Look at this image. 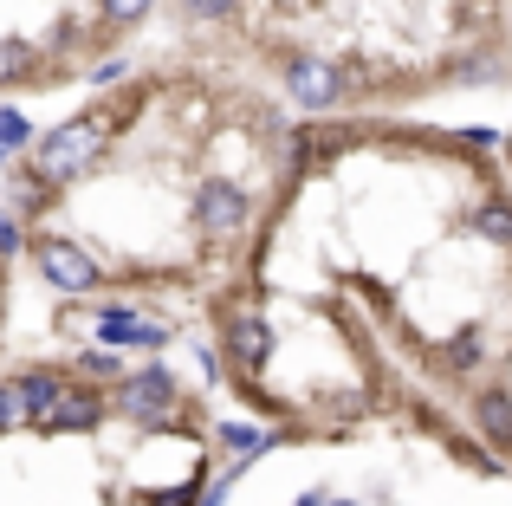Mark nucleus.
Here are the masks:
<instances>
[{"label":"nucleus","mask_w":512,"mask_h":506,"mask_svg":"<svg viewBox=\"0 0 512 506\" xmlns=\"http://www.w3.org/2000/svg\"><path fill=\"white\" fill-rule=\"evenodd\" d=\"M111 416V396H98V383H65V396L33 422L39 435H85Z\"/></svg>","instance_id":"obj_6"},{"label":"nucleus","mask_w":512,"mask_h":506,"mask_svg":"<svg viewBox=\"0 0 512 506\" xmlns=\"http://www.w3.org/2000/svg\"><path fill=\"white\" fill-rule=\"evenodd\" d=\"M0 169H7V150H0Z\"/></svg>","instance_id":"obj_25"},{"label":"nucleus","mask_w":512,"mask_h":506,"mask_svg":"<svg viewBox=\"0 0 512 506\" xmlns=\"http://www.w3.org/2000/svg\"><path fill=\"white\" fill-rule=\"evenodd\" d=\"M474 234H480V241H493V247H512V202H487L474 215Z\"/></svg>","instance_id":"obj_11"},{"label":"nucleus","mask_w":512,"mask_h":506,"mask_svg":"<svg viewBox=\"0 0 512 506\" xmlns=\"http://www.w3.org/2000/svg\"><path fill=\"white\" fill-rule=\"evenodd\" d=\"M221 351H227V364H234L240 377H260V370L273 364V331H266V318H253V312L227 318V331H221Z\"/></svg>","instance_id":"obj_7"},{"label":"nucleus","mask_w":512,"mask_h":506,"mask_svg":"<svg viewBox=\"0 0 512 506\" xmlns=\"http://www.w3.org/2000/svg\"><path fill=\"white\" fill-rule=\"evenodd\" d=\"M286 91L305 111H338L350 98V72L331 65V59H318V52H299V59H286Z\"/></svg>","instance_id":"obj_4"},{"label":"nucleus","mask_w":512,"mask_h":506,"mask_svg":"<svg viewBox=\"0 0 512 506\" xmlns=\"http://www.w3.org/2000/svg\"><path fill=\"white\" fill-rule=\"evenodd\" d=\"M461 143H467V150H493V143H500V130L474 124V130H461Z\"/></svg>","instance_id":"obj_22"},{"label":"nucleus","mask_w":512,"mask_h":506,"mask_svg":"<svg viewBox=\"0 0 512 506\" xmlns=\"http://www.w3.org/2000/svg\"><path fill=\"white\" fill-rule=\"evenodd\" d=\"M448 364H454V370H474V364H480V331H474V325H467V331H461V338H454V351H448Z\"/></svg>","instance_id":"obj_19"},{"label":"nucleus","mask_w":512,"mask_h":506,"mask_svg":"<svg viewBox=\"0 0 512 506\" xmlns=\"http://www.w3.org/2000/svg\"><path fill=\"white\" fill-rule=\"evenodd\" d=\"M117 377H124L117 351H85L78 357V383H117Z\"/></svg>","instance_id":"obj_13"},{"label":"nucleus","mask_w":512,"mask_h":506,"mask_svg":"<svg viewBox=\"0 0 512 506\" xmlns=\"http://www.w3.org/2000/svg\"><path fill=\"white\" fill-rule=\"evenodd\" d=\"M65 383H72V377H65V370H52V364H33V370H20V377H13V390H20V403H26V429H33V422L65 396Z\"/></svg>","instance_id":"obj_8"},{"label":"nucleus","mask_w":512,"mask_h":506,"mask_svg":"<svg viewBox=\"0 0 512 506\" xmlns=\"http://www.w3.org/2000/svg\"><path fill=\"white\" fill-rule=\"evenodd\" d=\"M13 247H20V228H13V215L0 208V253H13Z\"/></svg>","instance_id":"obj_23"},{"label":"nucleus","mask_w":512,"mask_h":506,"mask_svg":"<svg viewBox=\"0 0 512 506\" xmlns=\"http://www.w3.org/2000/svg\"><path fill=\"white\" fill-rule=\"evenodd\" d=\"M163 344H169L163 318H137V325H130V351H163Z\"/></svg>","instance_id":"obj_17"},{"label":"nucleus","mask_w":512,"mask_h":506,"mask_svg":"<svg viewBox=\"0 0 512 506\" xmlns=\"http://www.w3.org/2000/svg\"><path fill=\"white\" fill-rule=\"evenodd\" d=\"M104 143H111V124H104L98 111L65 117L59 130H46V137L33 130V143H26V169H33V182H52V189H65V182H78L85 169H98Z\"/></svg>","instance_id":"obj_1"},{"label":"nucleus","mask_w":512,"mask_h":506,"mask_svg":"<svg viewBox=\"0 0 512 506\" xmlns=\"http://www.w3.org/2000/svg\"><path fill=\"white\" fill-rule=\"evenodd\" d=\"M221 442H227V448H240V455L253 461V455H266V448H273L279 435H266V429H247V422H221Z\"/></svg>","instance_id":"obj_12"},{"label":"nucleus","mask_w":512,"mask_h":506,"mask_svg":"<svg viewBox=\"0 0 512 506\" xmlns=\"http://www.w3.org/2000/svg\"><path fill=\"white\" fill-rule=\"evenodd\" d=\"M130 325H137V312L111 305V312H98V325H91V331H98V344H111V351H117V344H130Z\"/></svg>","instance_id":"obj_14"},{"label":"nucleus","mask_w":512,"mask_h":506,"mask_svg":"<svg viewBox=\"0 0 512 506\" xmlns=\"http://www.w3.org/2000/svg\"><path fill=\"white\" fill-rule=\"evenodd\" d=\"M195 370H201V377H221V351H214V344H195Z\"/></svg>","instance_id":"obj_21"},{"label":"nucleus","mask_w":512,"mask_h":506,"mask_svg":"<svg viewBox=\"0 0 512 506\" xmlns=\"http://www.w3.org/2000/svg\"><path fill=\"white\" fill-rule=\"evenodd\" d=\"M474 422H480V435H487V442L512 448V396L506 390H480L474 396Z\"/></svg>","instance_id":"obj_9"},{"label":"nucleus","mask_w":512,"mask_h":506,"mask_svg":"<svg viewBox=\"0 0 512 506\" xmlns=\"http://www.w3.org/2000/svg\"><path fill=\"white\" fill-rule=\"evenodd\" d=\"M175 7H182L188 20H227V13H234L240 0H175Z\"/></svg>","instance_id":"obj_20"},{"label":"nucleus","mask_w":512,"mask_h":506,"mask_svg":"<svg viewBox=\"0 0 512 506\" xmlns=\"http://www.w3.org/2000/svg\"><path fill=\"white\" fill-rule=\"evenodd\" d=\"M111 409L130 422H143V429H169L175 416H182V390H175V377L163 364L150 370H130V377L111 383Z\"/></svg>","instance_id":"obj_3"},{"label":"nucleus","mask_w":512,"mask_h":506,"mask_svg":"<svg viewBox=\"0 0 512 506\" xmlns=\"http://www.w3.org/2000/svg\"><path fill=\"white\" fill-rule=\"evenodd\" d=\"M33 273L46 279L52 292H65V299H85L104 279V266H98V253L85 241H72V234H33Z\"/></svg>","instance_id":"obj_2"},{"label":"nucleus","mask_w":512,"mask_h":506,"mask_svg":"<svg viewBox=\"0 0 512 506\" xmlns=\"http://www.w3.org/2000/svg\"><path fill=\"white\" fill-rule=\"evenodd\" d=\"M188 215H195L201 234H240L253 221V195L234 189V182H201L195 202H188Z\"/></svg>","instance_id":"obj_5"},{"label":"nucleus","mask_w":512,"mask_h":506,"mask_svg":"<svg viewBox=\"0 0 512 506\" xmlns=\"http://www.w3.org/2000/svg\"><path fill=\"white\" fill-rule=\"evenodd\" d=\"M150 7L156 0H98V20L104 26H137V20H150Z\"/></svg>","instance_id":"obj_15"},{"label":"nucleus","mask_w":512,"mask_h":506,"mask_svg":"<svg viewBox=\"0 0 512 506\" xmlns=\"http://www.w3.org/2000/svg\"><path fill=\"white\" fill-rule=\"evenodd\" d=\"M33 143V124H26V111H13V104H0V150H26Z\"/></svg>","instance_id":"obj_16"},{"label":"nucleus","mask_w":512,"mask_h":506,"mask_svg":"<svg viewBox=\"0 0 512 506\" xmlns=\"http://www.w3.org/2000/svg\"><path fill=\"white\" fill-rule=\"evenodd\" d=\"M13 429H26V403L13 383H0V435H13Z\"/></svg>","instance_id":"obj_18"},{"label":"nucleus","mask_w":512,"mask_h":506,"mask_svg":"<svg viewBox=\"0 0 512 506\" xmlns=\"http://www.w3.org/2000/svg\"><path fill=\"white\" fill-rule=\"evenodd\" d=\"M33 72H39V46H26V39L0 33V85H26Z\"/></svg>","instance_id":"obj_10"},{"label":"nucleus","mask_w":512,"mask_h":506,"mask_svg":"<svg viewBox=\"0 0 512 506\" xmlns=\"http://www.w3.org/2000/svg\"><path fill=\"white\" fill-rule=\"evenodd\" d=\"M299 506H325V494H305V500H299Z\"/></svg>","instance_id":"obj_24"}]
</instances>
